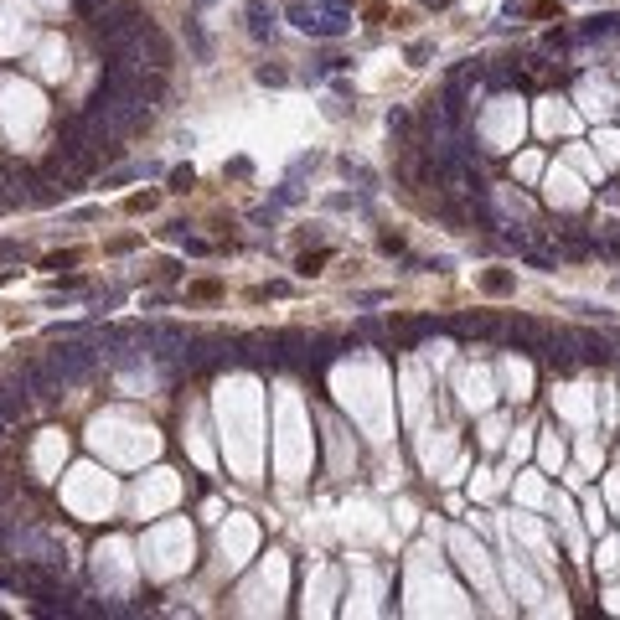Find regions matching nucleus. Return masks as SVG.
I'll use <instances>...</instances> for the list:
<instances>
[{
    "instance_id": "obj_4",
    "label": "nucleus",
    "mask_w": 620,
    "mask_h": 620,
    "mask_svg": "<svg viewBox=\"0 0 620 620\" xmlns=\"http://www.w3.org/2000/svg\"><path fill=\"white\" fill-rule=\"evenodd\" d=\"M486 289H491V295H507V289H512V274H486V280H481Z\"/></svg>"
},
{
    "instance_id": "obj_2",
    "label": "nucleus",
    "mask_w": 620,
    "mask_h": 620,
    "mask_svg": "<svg viewBox=\"0 0 620 620\" xmlns=\"http://www.w3.org/2000/svg\"><path fill=\"white\" fill-rule=\"evenodd\" d=\"M460 336H476V341H486V336H496V321L491 315H466V321H450Z\"/></svg>"
},
{
    "instance_id": "obj_3",
    "label": "nucleus",
    "mask_w": 620,
    "mask_h": 620,
    "mask_svg": "<svg viewBox=\"0 0 620 620\" xmlns=\"http://www.w3.org/2000/svg\"><path fill=\"white\" fill-rule=\"evenodd\" d=\"M248 16H254V36H269L274 31V21H264V6H259V0L248 6Z\"/></svg>"
},
{
    "instance_id": "obj_5",
    "label": "nucleus",
    "mask_w": 620,
    "mask_h": 620,
    "mask_svg": "<svg viewBox=\"0 0 620 620\" xmlns=\"http://www.w3.org/2000/svg\"><path fill=\"white\" fill-rule=\"evenodd\" d=\"M192 181H196V176H192V166H181V171H171V187H176V192H187V187H192Z\"/></svg>"
},
{
    "instance_id": "obj_1",
    "label": "nucleus",
    "mask_w": 620,
    "mask_h": 620,
    "mask_svg": "<svg viewBox=\"0 0 620 620\" xmlns=\"http://www.w3.org/2000/svg\"><path fill=\"white\" fill-rule=\"evenodd\" d=\"M47 362L57 367L62 382H78V377H88V373L99 367V347H88V341H68V347L47 352Z\"/></svg>"
}]
</instances>
